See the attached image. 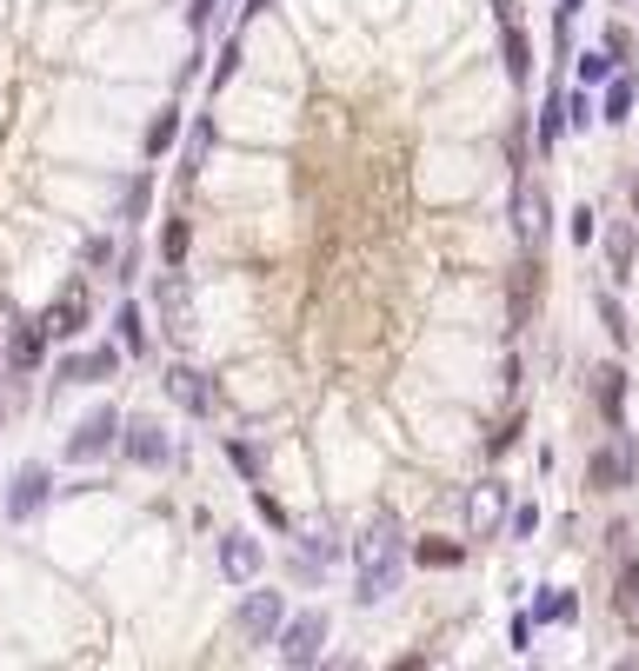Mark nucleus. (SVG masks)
Segmentation results:
<instances>
[{"mask_svg": "<svg viewBox=\"0 0 639 671\" xmlns=\"http://www.w3.org/2000/svg\"><path fill=\"white\" fill-rule=\"evenodd\" d=\"M632 479H639V439L626 426H613V439H600L593 459H586V485L593 492H626Z\"/></svg>", "mask_w": 639, "mask_h": 671, "instance_id": "1", "label": "nucleus"}, {"mask_svg": "<svg viewBox=\"0 0 639 671\" xmlns=\"http://www.w3.org/2000/svg\"><path fill=\"white\" fill-rule=\"evenodd\" d=\"M120 426H127V419H120L114 405H94V412L73 426V439H67V459H73V466H94V459H107V452L120 446Z\"/></svg>", "mask_w": 639, "mask_h": 671, "instance_id": "2", "label": "nucleus"}, {"mask_svg": "<svg viewBox=\"0 0 639 671\" xmlns=\"http://www.w3.org/2000/svg\"><path fill=\"white\" fill-rule=\"evenodd\" d=\"M513 233H520V246L526 254H539L546 246V233H553V200H546V187L539 180H513Z\"/></svg>", "mask_w": 639, "mask_h": 671, "instance_id": "3", "label": "nucleus"}, {"mask_svg": "<svg viewBox=\"0 0 639 671\" xmlns=\"http://www.w3.org/2000/svg\"><path fill=\"white\" fill-rule=\"evenodd\" d=\"M274 645H280V664H293V671L320 664V658H327V612H300V619H287Z\"/></svg>", "mask_w": 639, "mask_h": 671, "instance_id": "4", "label": "nucleus"}, {"mask_svg": "<svg viewBox=\"0 0 639 671\" xmlns=\"http://www.w3.org/2000/svg\"><path fill=\"white\" fill-rule=\"evenodd\" d=\"M280 625H287V599L280 592H247V599H240V612H233V632L247 638V645H274Z\"/></svg>", "mask_w": 639, "mask_h": 671, "instance_id": "5", "label": "nucleus"}, {"mask_svg": "<svg viewBox=\"0 0 639 671\" xmlns=\"http://www.w3.org/2000/svg\"><path fill=\"white\" fill-rule=\"evenodd\" d=\"M88 319H94V293H88V280H67V293L40 313L47 340H80V332H88Z\"/></svg>", "mask_w": 639, "mask_h": 671, "instance_id": "6", "label": "nucleus"}, {"mask_svg": "<svg viewBox=\"0 0 639 671\" xmlns=\"http://www.w3.org/2000/svg\"><path fill=\"white\" fill-rule=\"evenodd\" d=\"M507 513H513L507 485H500V479H479L473 498H466V526H473V539H493V532L507 526Z\"/></svg>", "mask_w": 639, "mask_h": 671, "instance_id": "7", "label": "nucleus"}, {"mask_svg": "<svg viewBox=\"0 0 639 671\" xmlns=\"http://www.w3.org/2000/svg\"><path fill=\"white\" fill-rule=\"evenodd\" d=\"M47 498H54V472H47V466H21V472H14V485H8V519H14V526H27V519L47 506Z\"/></svg>", "mask_w": 639, "mask_h": 671, "instance_id": "8", "label": "nucleus"}, {"mask_svg": "<svg viewBox=\"0 0 639 671\" xmlns=\"http://www.w3.org/2000/svg\"><path fill=\"white\" fill-rule=\"evenodd\" d=\"M260 565H267L260 539H247V532H220V578H226V585H254Z\"/></svg>", "mask_w": 639, "mask_h": 671, "instance_id": "9", "label": "nucleus"}, {"mask_svg": "<svg viewBox=\"0 0 639 671\" xmlns=\"http://www.w3.org/2000/svg\"><path fill=\"white\" fill-rule=\"evenodd\" d=\"M114 373H120V346H94V353H73V360L54 366L60 386H101V379H114Z\"/></svg>", "mask_w": 639, "mask_h": 671, "instance_id": "10", "label": "nucleus"}, {"mask_svg": "<svg viewBox=\"0 0 639 671\" xmlns=\"http://www.w3.org/2000/svg\"><path fill=\"white\" fill-rule=\"evenodd\" d=\"M399 572H407V552H380V558H360V605H380L399 592Z\"/></svg>", "mask_w": 639, "mask_h": 671, "instance_id": "11", "label": "nucleus"}, {"mask_svg": "<svg viewBox=\"0 0 639 671\" xmlns=\"http://www.w3.org/2000/svg\"><path fill=\"white\" fill-rule=\"evenodd\" d=\"M120 452L133 466H167V433H160V419H127V426H120Z\"/></svg>", "mask_w": 639, "mask_h": 671, "instance_id": "12", "label": "nucleus"}, {"mask_svg": "<svg viewBox=\"0 0 639 671\" xmlns=\"http://www.w3.org/2000/svg\"><path fill=\"white\" fill-rule=\"evenodd\" d=\"M586 379H593V405H600V419H606V433L626 426V366L606 360V366H593Z\"/></svg>", "mask_w": 639, "mask_h": 671, "instance_id": "13", "label": "nucleus"}, {"mask_svg": "<svg viewBox=\"0 0 639 671\" xmlns=\"http://www.w3.org/2000/svg\"><path fill=\"white\" fill-rule=\"evenodd\" d=\"M632 107H639V67H619L606 87H600V120H606V127H626Z\"/></svg>", "mask_w": 639, "mask_h": 671, "instance_id": "14", "label": "nucleus"}, {"mask_svg": "<svg viewBox=\"0 0 639 671\" xmlns=\"http://www.w3.org/2000/svg\"><path fill=\"white\" fill-rule=\"evenodd\" d=\"M600 246H606V273H613V286H626V280H632V254H639V220H613V226L600 233Z\"/></svg>", "mask_w": 639, "mask_h": 671, "instance_id": "15", "label": "nucleus"}, {"mask_svg": "<svg viewBox=\"0 0 639 671\" xmlns=\"http://www.w3.org/2000/svg\"><path fill=\"white\" fill-rule=\"evenodd\" d=\"M153 306H160V326L174 332H187V280H181V267H160V280H153Z\"/></svg>", "mask_w": 639, "mask_h": 671, "instance_id": "16", "label": "nucleus"}, {"mask_svg": "<svg viewBox=\"0 0 639 671\" xmlns=\"http://www.w3.org/2000/svg\"><path fill=\"white\" fill-rule=\"evenodd\" d=\"M500 60H507V80H513V87H526V80H533V47H526L520 14H513V21H500Z\"/></svg>", "mask_w": 639, "mask_h": 671, "instance_id": "17", "label": "nucleus"}, {"mask_svg": "<svg viewBox=\"0 0 639 671\" xmlns=\"http://www.w3.org/2000/svg\"><path fill=\"white\" fill-rule=\"evenodd\" d=\"M167 392H174L194 419H207V412H213V379H200L194 366H167Z\"/></svg>", "mask_w": 639, "mask_h": 671, "instance_id": "18", "label": "nucleus"}, {"mask_svg": "<svg viewBox=\"0 0 639 671\" xmlns=\"http://www.w3.org/2000/svg\"><path fill=\"white\" fill-rule=\"evenodd\" d=\"M533 299H539V254H526L520 267H513V306H507V332H520L526 326V313H533Z\"/></svg>", "mask_w": 639, "mask_h": 671, "instance_id": "19", "label": "nucleus"}, {"mask_svg": "<svg viewBox=\"0 0 639 671\" xmlns=\"http://www.w3.org/2000/svg\"><path fill=\"white\" fill-rule=\"evenodd\" d=\"M573 619H580V592H567V585H546L533 599V625H573Z\"/></svg>", "mask_w": 639, "mask_h": 671, "instance_id": "20", "label": "nucleus"}, {"mask_svg": "<svg viewBox=\"0 0 639 671\" xmlns=\"http://www.w3.org/2000/svg\"><path fill=\"white\" fill-rule=\"evenodd\" d=\"M40 360H47V326L27 319V326L14 332V346H8V366H14V373H34Z\"/></svg>", "mask_w": 639, "mask_h": 671, "instance_id": "21", "label": "nucleus"}, {"mask_svg": "<svg viewBox=\"0 0 639 671\" xmlns=\"http://www.w3.org/2000/svg\"><path fill=\"white\" fill-rule=\"evenodd\" d=\"M213 140H220V127H213V120H200V127H194V140H187V153H181V180H187V187L200 180V166H207Z\"/></svg>", "mask_w": 639, "mask_h": 671, "instance_id": "22", "label": "nucleus"}, {"mask_svg": "<svg viewBox=\"0 0 639 671\" xmlns=\"http://www.w3.org/2000/svg\"><path fill=\"white\" fill-rule=\"evenodd\" d=\"M559 133H567V87L553 80V94H546V107H539V146L553 153V146H559Z\"/></svg>", "mask_w": 639, "mask_h": 671, "instance_id": "23", "label": "nucleus"}, {"mask_svg": "<svg viewBox=\"0 0 639 671\" xmlns=\"http://www.w3.org/2000/svg\"><path fill=\"white\" fill-rule=\"evenodd\" d=\"M174 140H181V107H160V114L147 120V140H140V146H147V160H160Z\"/></svg>", "mask_w": 639, "mask_h": 671, "instance_id": "24", "label": "nucleus"}, {"mask_svg": "<svg viewBox=\"0 0 639 671\" xmlns=\"http://www.w3.org/2000/svg\"><path fill=\"white\" fill-rule=\"evenodd\" d=\"M573 73H580V87H606V80L619 73V60L606 47H586V54H573Z\"/></svg>", "mask_w": 639, "mask_h": 671, "instance_id": "25", "label": "nucleus"}, {"mask_svg": "<svg viewBox=\"0 0 639 671\" xmlns=\"http://www.w3.org/2000/svg\"><path fill=\"white\" fill-rule=\"evenodd\" d=\"M613 605H619V619L639 632V558H626L619 565V585H613Z\"/></svg>", "mask_w": 639, "mask_h": 671, "instance_id": "26", "label": "nucleus"}, {"mask_svg": "<svg viewBox=\"0 0 639 671\" xmlns=\"http://www.w3.org/2000/svg\"><path fill=\"white\" fill-rule=\"evenodd\" d=\"M114 332H120V353H147V313H140L133 299L114 313Z\"/></svg>", "mask_w": 639, "mask_h": 671, "instance_id": "27", "label": "nucleus"}, {"mask_svg": "<svg viewBox=\"0 0 639 671\" xmlns=\"http://www.w3.org/2000/svg\"><path fill=\"white\" fill-rule=\"evenodd\" d=\"M414 558H420V565H433V572H453V565L466 558V545H460V539H420V545H414Z\"/></svg>", "mask_w": 639, "mask_h": 671, "instance_id": "28", "label": "nucleus"}, {"mask_svg": "<svg viewBox=\"0 0 639 671\" xmlns=\"http://www.w3.org/2000/svg\"><path fill=\"white\" fill-rule=\"evenodd\" d=\"M187 239H194L187 220H167V226H160V267H181V260H187Z\"/></svg>", "mask_w": 639, "mask_h": 671, "instance_id": "29", "label": "nucleus"}, {"mask_svg": "<svg viewBox=\"0 0 639 671\" xmlns=\"http://www.w3.org/2000/svg\"><path fill=\"white\" fill-rule=\"evenodd\" d=\"M600 120V101H593V87H580V94H567V133H586Z\"/></svg>", "mask_w": 639, "mask_h": 671, "instance_id": "30", "label": "nucleus"}, {"mask_svg": "<svg viewBox=\"0 0 639 671\" xmlns=\"http://www.w3.org/2000/svg\"><path fill=\"white\" fill-rule=\"evenodd\" d=\"M147 200H153V180H147V174H133V180H127V193H120V220H127V226H133V220H147Z\"/></svg>", "mask_w": 639, "mask_h": 671, "instance_id": "31", "label": "nucleus"}, {"mask_svg": "<svg viewBox=\"0 0 639 671\" xmlns=\"http://www.w3.org/2000/svg\"><path fill=\"white\" fill-rule=\"evenodd\" d=\"M600 326L613 332V346H626V340H632V326H626V306H619V293H600Z\"/></svg>", "mask_w": 639, "mask_h": 671, "instance_id": "32", "label": "nucleus"}, {"mask_svg": "<svg viewBox=\"0 0 639 671\" xmlns=\"http://www.w3.org/2000/svg\"><path fill=\"white\" fill-rule=\"evenodd\" d=\"M567 239H573V246H593V239H600V213H593V207H573V213H567Z\"/></svg>", "mask_w": 639, "mask_h": 671, "instance_id": "33", "label": "nucleus"}, {"mask_svg": "<svg viewBox=\"0 0 639 671\" xmlns=\"http://www.w3.org/2000/svg\"><path fill=\"white\" fill-rule=\"evenodd\" d=\"M600 47H606V54H613V60H619V67H639V60H632V27H619V21H613V27H606V40H600Z\"/></svg>", "mask_w": 639, "mask_h": 671, "instance_id": "34", "label": "nucleus"}, {"mask_svg": "<svg viewBox=\"0 0 639 671\" xmlns=\"http://www.w3.org/2000/svg\"><path fill=\"white\" fill-rule=\"evenodd\" d=\"M226 459L247 472V479H260V446H254V439H226Z\"/></svg>", "mask_w": 639, "mask_h": 671, "instance_id": "35", "label": "nucleus"}, {"mask_svg": "<svg viewBox=\"0 0 639 671\" xmlns=\"http://www.w3.org/2000/svg\"><path fill=\"white\" fill-rule=\"evenodd\" d=\"M306 558H320V565H334V558H340V539H334L327 526H320V532H306Z\"/></svg>", "mask_w": 639, "mask_h": 671, "instance_id": "36", "label": "nucleus"}, {"mask_svg": "<svg viewBox=\"0 0 639 671\" xmlns=\"http://www.w3.org/2000/svg\"><path fill=\"white\" fill-rule=\"evenodd\" d=\"M507 532H513V539H533V532H539V506H513V513H507Z\"/></svg>", "mask_w": 639, "mask_h": 671, "instance_id": "37", "label": "nucleus"}, {"mask_svg": "<svg viewBox=\"0 0 639 671\" xmlns=\"http://www.w3.org/2000/svg\"><path fill=\"white\" fill-rule=\"evenodd\" d=\"M520 426H526V419L513 412V419H507V426H500V433L487 439V452H493V459H500V452H513V446H520Z\"/></svg>", "mask_w": 639, "mask_h": 671, "instance_id": "38", "label": "nucleus"}, {"mask_svg": "<svg viewBox=\"0 0 639 671\" xmlns=\"http://www.w3.org/2000/svg\"><path fill=\"white\" fill-rule=\"evenodd\" d=\"M233 73H240V40H226V47H220V60H213V87H226Z\"/></svg>", "mask_w": 639, "mask_h": 671, "instance_id": "39", "label": "nucleus"}, {"mask_svg": "<svg viewBox=\"0 0 639 671\" xmlns=\"http://www.w3.org/2000/svg\"><path fill=\"white\" fill-rule=\"evenodd\" d=\"M220 8H226V0H194V8H187V27H194V34H207Z\"/></svg>", "mask_w": 639, "mask_h": 671, "instance_id": "40", "label": "nucleus"}, {"mask_svg": "<svg viewBox=\"0 0 639 671\" xmlns=\"http://www.w3.org/2000/svg\"><path fill=\"white\" fill-rule=\"evenodd\" d=\"M533 632H539V625H533V612H513V632H507V638H513V651H533Z\"/></svg>", "mask_w": 639, "mask_h": 671, "instance_id": "41", "label": "nucleus"}, {"mask_svg": "<svg viewBox=\"0 0 639 671\" xmlns=\"http://www.w3.org/2000/svg\"><path fill=\"white\" fill-rule=\"evenodd\" d=\"M254 513H260L267 526H280V532H287V513H280V498H267V492H254Z\"/></svg>", "mask_w": 639, "mask_h": 671, "instance_id": "42", "label": "nucleus"}, {"mask_svg": "<svg viewBox=\"0 0 639 671\" xmlns=\"http://www.w3.org/2000/svg\"><path fill=\"white\" fill-rule=\"evenodd\" d=\"M580 8H586V0H559V8H553V27H573V21H580Z\"/></svg>", "mask_w": 639, "mask_h": 671, "instance_id": "43", "label": "nucleus"}, {"mask_svg": "<svg viewBox=\"0 0 639 671\" xmlns=\"http://www.w3.org/2000/svg\"><path fill=\"white\" fill-rule=\"evenodd\" d=\"M267 8H274V0H247V8H240V27H247V21H260Z\"/></svg>", "mask_w": 639, "mask_h": 671, "instance_id": "44", "label": "nucleus"}, {"mask_svg": "<svg viewBox=\"0 0 639 671\" xmlns=\"http://www.w3.org/2000/svg\"><path fill=\"white\" fill-rule=\"evenodd\" d=\"M632 220H639V187H632Z\"/></svg>", "mask_w": 639, "mask_h": 671, "instance_id": "45", "label": "nucleus"}]
</instances>
